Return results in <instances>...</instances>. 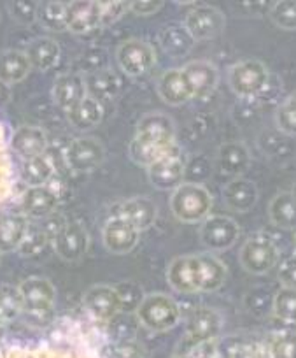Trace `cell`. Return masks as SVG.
<instances>
[{"label":"cell","instance_id":"obj_1","mask_svg":"<svg viewBox=\"0 0 296 358\" xmlns=\"http://www.w3.org/2000/svg\"><path fill=\"white\" fill-rule=\"evenodd\" d=\"M228 268L212 253L182 255L167 268L168 285L179 294H212L223 287Z\"/></svg>","mask_w":296,"mask_h":358},{"label":"cell","instance_id":"obj_2","mask_svg":"<svg viewBox=\"0 0 296 358\" xmlns=\"http://www.w3.org/2000/svg\"><path fill=\"white\" fill-rule=\"evenodd\" d=\"M175 125L167 115L151 113L137 123L135 137L128 148L130 158L140 167H149L175 146Z\"/></svg>","mask_w":296,"mask_h":358},{"label":"cell","instance_id":"obj_3","mask_svg":"<svg viewBox=\"0 0 296 358\" xmlns=\"http://www.w3.org/2000/svg\"><path fill=\"white\" fill-rule=\"evenodd\" d=\"M0 358H105L95 348L79 343L0 344Z\"/></svg>","mask_w":296,"mask_h":358},{"label":"cell","instance_id":"obj_4","mask_svg":"<svg viewBox=\"0 0 296 358\" xmlns=\"http://www.w3.org/2000/svg\"><path fill=\"white\" fill-rule=\"evenodd\" d=\"M212 195L202 185L182 183L172 192V215L184 223H200L211 216Z\"/></svg>","mask_w":296,"mask_h":358},{"label":"cell","instance_id":"obj_5","mask_svg":"<svg viewBox=\"0 0 296 358\" xmlns=\"http://www.w3.org/2000/svg\"><path fill=\"white\" fill-rule=\"evenodd\" d=\"M140 325L151 332H168L181 320V309L177 302L165 294L144 295L135 311Z\"/></svg>","mask_w":296,"mask_h":358},{"label":"cell","instance_id":"obj_6","mask_svg":"<svg viewBox=\"0 0 296 358\" xmlns=\"http://www.w3.org/2000/svg\"><path fill=\"white\" fill-rule=\"evenodd\" d=\"M22 299V313L36 322L44 323L51 318L57 292L46 278H29L18 287Z\"/></svg>","mask_w":296,"mask_h":358},{"label":"cell","instance_id":"obj_7","mask_svg":"<svg viewBox=\"0 0 296 358\" xmlns=\"http://www.w3.org/2000/svg\"><path fill=\"white\" fill-rule=\"evenodd\" d=\"M228 85L239 97H256L268 85V71L261 62L242 60L230 67Z\"/></svg>","mask_w":296,"mask_h":358},{"label":"cell","instance_id":"obj_8","mask_svg":"<svg viewBox=\"0 0 296 358\" xmlns=\"http://www.w3.org/2000/svg\"><path fill=\"white\" fill-rule=\"evenodd\" d=\"M279 260V250L267 234L249 237L240 250V264L249 274H267Z\"/></svg>","mask_w":296,"mask_h":358},{"label":"cell","instance_id":"obj_9","mask_svg":"<svg viewBox=\"0 0 296 358\" xmlns=\"http://www.w3.org/2000/svg\"><path fill=\"white\" fill-rule=\"evenodd\" d=\"M184 171L186 160L177 144L167 155H163L160 160L147 167L149 181L160 190H175L177 187H181Z\"/></svg>","mask_w":296,"mask_h":358},{"label":"cell","instance_id":"obj_10","mask_svg":"<svg viewBox=\"0 0 296 358\" xmlns=\"http://www.w3.org/2000/svg\"><path fill=\"white\" fill-rule=\"evenodd\" d=\"M223 329V318L211 308H198L189 315L186 323V341L195 350L200 344L212 343L219 337Z\"/></svg>","mask_w":296,"mask_h":358},{"label":"cell","instance_id":"obj_11","mask_svg":"<svg viewBox=\"0 0 296 358\" xmlns=\"http://www.w3.org/2000/svg\"><path fill=\"white\" fill-rule=\"evenodd\" d=\"M240 227L230 216H209L202 222L200 241L207 250L225 251L239 241Z\"/></svg>","mask_w":296,"mask_h":358},{"label":"cell","instance_id":"obj_12","mask_svg":"<svg viewBox=\"0 0 296 358\" xmlns=\"http://www.w3.org/2000/svg\"><path fill=\"white\" fill-rule=\"evenodd\" d=\"M64 158L74 172H89L104 162L105 150L95 137H77L65 148Z\"/></svg>","mask_w":296,"mask_h":358},{"label":"cell","instance_id":"obj_13","mask_svg":"<svg viewBox=\"0 0 296 358\" xmlns=\"http://www.w3.org/2000/svg\"><path fill=\"white\" fill-rule=\"evenodd\" d=\"M82 308L96 322H109L121 311V299L116 287L95 285L82 297Z\"/></svg>","mask_w":296,"mask_h":358},{"label":"cell","instance_id":"obj_14","mask_svg":"<svg viewBox=\"0 0 296 358\" xmlns=\"http://www.w3.org/2000/svg\"><path fill=\"white\" fill-rule=\"evenodd\" d=\"M184 29L195 41L214 39L225 30V16L212 6H198L188 13Z\"/></svg>","mask_w":296,"mask_h":358},{"label":"cell","instance_id":"obj_15","mask_svg":"<svg viewBox=\"0 0 296 358\" xmlns=\"http://www.w3.org/2000/svg\"><path fill=\"white\" fill-rule=\"evenodd\" d=\"M89 236L81 223H67L54 232L53 248L61 260L77 262L86 255Z\"/></svg>","mask_w":296,"mask_h":358},{"label":"cell","instance_id":"obj_16","mask_svg":"<svg viewBox=\"0 0 296 358\" xmlns=\"http://www.w3.org/2000/svg\"><path fill=\"white\" fill-rule=\"evenodd\" d=\"M156 62L154 50L147 43L139 39H130L123 43L118 50V64L125 74L139 78L149 72Z\"/></svg>","mask_w":296,"mask_h":358},{"label":"cell","instance_id":"obj_17","mask_svg":"<svg viewBox=\"0 0 296 358\" xmlns=\"http://www.w3.org/2000/svg\"><path fill=\"white\" fill-rule=\"evenodd\" d=\"M140 230L118 216H109L102 229V241L111 253L125 255L137 246Z\"/></svg>","mask_w":296,"mask_h":358},{"label":"cell","instance_id":"obj_18","mask_svg":"<svg viewBox=\"0 0 296 358\" xmlns=\"http://www.w3.org/2000/svg\"><path fill=\"white\" fill-rule=\"evenodd\" d=\"M109 216H118L125 222L132 223L137 230H147L156 222V206L144 197L128 199V201L118 202L109 209Z\"/></svg>","mask_w":296,"mask_h":358},{"label":"cell","instance_id":"obj_19","mask_svg":"<svg viewBox=\"0 0 296 358\" xmlns=\"http://www.w3.org/2000/svg\"><path fill=\"white\" fill-rule=\"evenodd\" d=\"M67 29L74 34H88L102 25L101 2H89V0H74L68 2L67 11Z\"/></svg>","mask_w":296,"mask_h":358},{"label":"cell","instance_id":"obj_20","mask_svg":"<svg viewBox=\"0 0 296 358\" xmlns=\"http://www.w3.org/2000/svg\"><path fill=\"white\" fill-rule=\"evenodd\" d=\"M30 225L23 213H2L0 215V253H11L22 248Z\"/></svg>","mask_w":296,"mask_h":358},{"label":"cell","instance_id":"obj_21","mask_svg":"<svg viewBox=\"0 0 296 358\" xmlns=\"http://www.w3.org/2000/svg\"><path fill=\"white\" fill-rule=\"evenodd\" d=\"M58 204V195L50 187H30L23 192L20 208L27 218H46Z\"/></svg>","mask_w":296,"mask_h":358},{"label":"cell","instance_id":"obj_22","mask_svg":"<svg viewBox=\"0 0 296 358\" xmlns=\"http://www.w3.org/2000/svg\"><path fill=\"white\" fill-rule=\"evenodd\" d=\"M9 148L22 160L40 157L47 148V136L39 127H20L9 139Z\"/></svg>","mask_w":296,"mask_h":358},{"label":"cell","instance_id":"obj_23","mask_svg":"<svg viewBox=\"0 0 296 358\" xmlns=\"http://www.w3.org/2000/svg\"><path fill=\"white\" fill-rule=\"evenodd\" d=\"M86 97H88V90H86V81L82 76L71 72V74L60 76L54 81L53 99L65 111H71Z\"/></svg>","mask_w":296,"mask_h":358},{"label":"cell","instance_id":"obj_24","mask_svg":"<svg viewBox=\"0 0 296 358\" xmlns=\"http://www.w3.org/2000/svg\"><path fill=\"white\" fill-rule=\"evenodd\" d=\"M182 72L188 79L193 97H205L211 92H214L216 85H218L219 74L211 62L195 60L186 65V67H182Z\"/></svg>","mask_w":296,"mask_h":358},{"label":"cell","instance_id":"obj_25","mask_svg":"<svg viewBox=\"0 0 296 358\" xmlns=\"http://www.w3.org/2000/svg\"><path fill=\"white\" fill-rule=\"evenodd\" d=\"M158 94L170 106H181L193 99V92L182 69H170L161 76L158 81Z\"/></svg>","mask_w":296,"mask_h":358},{"label":"cell","instance_id":"obj_26","mask_svg":"<svg viewBox=\"0 0 296 358\" xmlns=\"http://www.w3.org/2000/svg\"><path fill=\"white\" fill-rule=\"evenodd\" d=\"M225 202L233 211L246 213L254 208L258 201V187L247 178H233L225 187Z\"/></svg>","mask_w":296,"mask_h":358},{"label":"cell","instance_id":"obj_27","mask_svg":"<svg viewBox=\"0 0 296 358\" xmlns=\"http://www.w3.org/2000/svg\"><path fill=\"white\" fill-rule=\"evenodd\" d=\"M249 151L240 143H226L218 151V164L223 174L240 178L249 167Z\"/></svg>","mask_w":296,"mask_h":358},{"label":"cell","instance_id":"obj_28","mask_svg":"<svg viewBox=\"0 0 296 358\" xmlns=\"http://www.w3.org/2000/svg\"><path fill=\"white\" fill-rule=\"evenodd\" d=\"M32 64L25 51L8 50L0 53V81L15 85L29 76Z\"/></svg>","mask_w":296,"mask_h":358},{"label":"cell","instance_id":"obj_29","mask_svg":"<svg viewBox=\"0 0 296 358\" xmlns=\"http://www.w3.org/2000/svg\"><path fill=\"white\" fill-rule=\"evenodd\" d=\"M68 122L72 123V127L81 132L86 130H91L93 127H96L104 118V109L98 101H95L93 97H86L79 102L75 108H72L71 111H67Z\"/></svg>","mask_w":296,"mask_h":358},{"label":"cell","instance_id":"obj_30","mask_svg":"<svg viewBox=\"0 0 296 358\" xmlns=\"http://www.w3.org/2000/svg\"><path fill=\"white\" fill-rule=\"evenodd\" d=\"M25 53L32 67L47 71V69L54 67L58 64L61 51L57 41H53L51 37H39V39L32 41L29 44Z\"/></svg>","mask_w":296,"mask_h":358},{"label":"cell","instance_id":"obj_31","mask_svg":"<svg viewBox=\"0 0 296 358\" xmlns=\"http://www.w3.org/2000/svg\"><path fill=\"white\" fill-rule=\"evenodd\" d=\"M53 162H51L46 155L27 158V160L22 162V167H20V178H22V181L29 188L44 187V185L53 178Z\"/></svg>","mask_w":296,"mask_h":358},{"label":"cell","instance_id":"obj_32","mask_svg":"<svg viewBox=\"0 0 296 358\" xmlns=\"http://www.w3.org/2000/svg\"><path fill=\"white\" fill-rule=\"evenodd\" d=\"M15 176H13L11 148H9L8 134L4 127L0 125V209L11 199Z\"/></svg>","mask_w":296,"mask_h":358},{"label":"cell","instance_id":"obj_33","mask_svg":"<svg viewBox=\"0 0 296 358\" xmlns=\"http://www.w3.org/2000/svg\"><path fill=\"white\" fill-rule=\"evenodd\" d=\"M272 223H275L281 229H295L296 227V201L293 199L291 192H282L268 208Z\"/></svg>","mask_w":296,"mask_h":358},{"label":"cell","instance_id":"obj_34","mask_svg":"<svg viewBox=\"0 0 296 358\" xmlns=\"http://www.w3.org/2000/svg\"><path fill=\"white\" fill-rule=\"evenodd\" d=\"M86 90H88L89 97L101 102L109 101V99L116 97L119 92V79L116 78L114 72L111 71H98L89 74L88 81H86Z\"/></svg>","mask_w":296,"mask_h":358},{"label":"cell","instance_id":"obj_35","mask_svg":"<svg viewBox=\"0 0 296 358\" xmlns=\"http://www.w3.org/2000/svg\"><path fill=\"white\" fill-rule=\"evenodd\" d=\"M193 39L189 36L188 30L184 27H168L167 30H163L160 37V44L168 55L172 57H184L189 53V50L193 48Z\"/></svg>","mask_w":296,"mask_h":358},{"label":"cell","instance_id":"obj_36","mask_svg":"<svg viewBox=\"0 0 296 358\" xmlns=\"http://www.w3.org/2000/svg\"><path fill=\"white\" fill-rule=\"evenodd\" d=\"M67 4L64 2H40L37 9V22L51 32H61L67 29V20H65Z\"/></svg>","mask_w":296,"mask_h":358},{"label":"cell","instance_id":"obj_37","mask_svg":"<svg viewBox=\"0 0 296 358\" xmlns=\"http://www.w3.org/2000/svg\"><path fill=\"white\" fill-rule=\"evenodd\" d=\"M268 358H296V330H279L267 343Z\"/></svg>","mask_w":296,"mask_h":358},{"label":"cell","instance_id":"obj_38","mask_svg":"<svg viewBox=\"0 0 296 358\" xmlns=\"http://www.w3.org/2000/svg\"><path fill=\"white\" fill-rule=\"evenodd\" d=\"M272 311L281 322L296 323V288H281L274 295Z\"/></svg>","mask_w":296,"mask_h":358},{"label":"cell","instance_id":"obj_39","mask_svg":"<svg viewBox=\"0 0 296 358\" xmlns=\"http://www.w3.org/2000/svg\"><path fill=\"white\" fill-rule=\"evenodd\" d=\"M20 313H22V299L18 288L8 285L0 287V327L15 322Z\"/></svg>","mask_w":296,"mask_h":358},{"label":"cell","instance_id":"obj_40","mask_svg":"<svg viewBox=\"0 0 296 358\" xmlns=\"http://www.w3.org/2000/svg\"><path fill=\"white\" fill-rule=\"evenodd\" d=\"M272 22L284 30H296V0L275 2L270 11Z\"/></svg>","mask_w":296,"mask_h":358},{"label":"cell","instance_id":"obj_41","mask_svg":"<svg viewBox=\"0 0 296 358\" xmlns=\"http://www.w3.org/2000/svg\"><path fill=\"white\" fill-rule=\"evenodd\" d=\"M275 122H277V127L282 132L289 134V136H296V95L286 99L279 106Z\"/></svg>","mask_w":296,"mask_h":358},{"label":"cell","instance_id":"obj_42","mask_svg":"<svg viewBox=\"0 0 296 358\" xmlns=\"http://www.w3.org/2000/svg\"><path fill=\"white\" fill-rule=\"evenodd\" d=\"M37 9L39 4L37 2H30V0H18V2H11V15L22 25H30L37 20Z\"/></svg>","mask_w":296,"mask_h":358},{"label":"cell","instance_id":"obj_43","mask_svg":"<svg viewBox=\"0 0 296 358\" xmlns=\"http://www.w3.org/2000/svg\"><path fill=\"white\" fill-rule=\"evenodd\" d=\"M116 290H118L119 299H121V311H137L140 301L144 299L139 287L137 285L123 283L119 287H116Z\"/></svg>","mask_w":296,"mask_h":358},{"label":"cell","instance_id":"obj_44","mask_svg":"<svg viewBox=\"0 0 296 358\" xmlns=\"http://www.w3.org/2000/svg\"><path fill=\"white\" fill-rule=\"evenodd\" d=\"M277 278L284 288H296V253L289 255L281 262Z\"/></svg>","mask_w":296,"mask_h":358},{"label":"cell","instance_id":"obj_45","mask_svg":"<svg viewBox=\"0 0 296 358\" xmlns=\"http://www.w3.org/2000/svg\"><path fill=\"white\" fill-rule=\"evenodd\" d=\"M128 8H130V2H101L102 25L118 22V20L125 15Z\"/></svg>","mask_w":296,"mask_h":358},{"label":"cell","instance_id":"obj_46","mask_svg":"<svg viewBox=\"0 0 296 358\" xmlns=\"http://www.w3.org/2000/svg\"><path fill=\"white\" fill-rule=\"evenodd\" d=\"M105 358H144V355L133 343H118L109 348Z\"/></svg>","mask_w":296,"mask_h":358},{"label":"cell","instance_id":"obj_47","mask_svg":"<svg viewBox=\"0 0 296 358\" xmlns=\"http://www.w3.org/2000/svg\"><path fill=\"white\" fill-rule=\"evenodd\" d=\"M44 244H46V236H44L40 230H29L20 251H22L23 255H34L37 253V251L43 250Z\"/></svg>","mask_w":296,"mask_h":358},{"label":"cell","instance_id":"obj_48","mask_svg":"<svg viewBox=\"0 0 296 358\" xmlns=\"http://www.w3.org/2000/svg\"><path fill=\"white\" fill-rule=\"evenodd\" d=\"M130 8L137 13V15H153V13L160 11L163 8V2L160 0H137V2H130Z\"/></svg>","mask_w":296,"mask_h":358},{"label":"cell","instance_id":"obj_49","mask_svg":"<svg viewBox=\"0 0 296 358\" xmlns=\"http://www.w3.org/2000/svg\"><path fill=\"white\" fill-rule=\"evenodd\" d=\"M9 99H11V92H9V85H6V83L0 81V108H2V106L8 104Z\"/></svg>","mask_w":296,"mask_h":358},{"label":"cell","instance_id":"obj_50","mask_svg":"<svg viewBox=\"0 0 296 358\" xmlns=\"http://www.w3.org/2000/svg\"><path fill=\"white\" fill-rule=\"evenodd\" d=\"M4 337H6V327H0V344H2Z\"/></svg>","mask_w":296,"mask_h":358},{"label":"cell","instance_id":"obj_51","mask_svg":"<svg viewBox=\"0 0 296 358\" xmlns=\"http://www.w3.org/2000/svg\"><path fill=\"white\" fill-rule=\"evenodd\" d=\"M291 195H293V199H295V201H296V183H295V187H293V190H291Z\"/></svg>","mask_w":296,"mask_h":358},{"label":"cell","instance_id":"obj_52","mask_svg":"<svg viewBox=\"0 0 296 358\" xmlns=\"http://www.w3.org/2000/svg\"><path fill=\"white\" fill-rule=\"evenodd\" d=\"M174 358H191L189 355H179V357H174Z\"/></svg>","mask_w":296,"mask_h":358},{"label":"cell","instance_id":"obj_53","mask_svg":"<svg viewBox=\"0 0 296 358\" xmlns=\"http://www.w3.org/2000/svg\"><path fill=\"white\" fill-rule=\"evenodd\" d=\"M295 244H296V236H295Z\"/></svg>","mask_w":296,"mask_h":358}]
</instances>
